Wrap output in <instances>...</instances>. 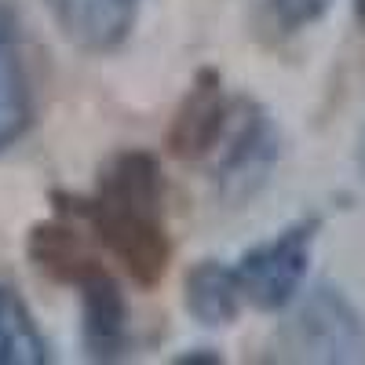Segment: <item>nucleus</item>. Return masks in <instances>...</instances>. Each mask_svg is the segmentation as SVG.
I'll return each mask as SVG.
<instances>
[{"label":"nucleus","mask_w":365,"mask_h":365,"mask_svg":"<svg viewBox=\"0 0 365 365\" xmlns=\"http://www.w3.org/2000/svg\"><path fill=\"white\" fill-rule=\"evenodd\" d=\"M187 311L201 325H227L241 311V292L234 270L220 259H205L187 274Z\"/></svg>","instance_id":"9d476101"},{"label":"nucleus","mask_w":365,"mask_h":365,"mask_svg":"<svg viewBox=\"0 0 365 365\" xmlns=\"http://www.w3.org/2000/svg\"><path fill=\"white\" fill-rule=\"evenodd\" d=\"M48 344L22 296L0 282V365H44Z\"/></svg>","instance_id":"9b49d317"},{"label":"nucleus","mask_w":365,"mask_h":365,"mask_svg":"<svg viewBox=\"0 0 365 365\" xmlns=\"http://www.w3.org/2000/svg\"><path fill=\"white\" fill-rule=\"evenodd\" d=\"M230 120V103L223 96V84L216 70H201L190 91L172 113V125L165 132L168 154L179 161H201L220 146Z\"/></svg>","instance_id":"39448f33"},{"label":"nucleus","mask_w":365,"mask_h":365,"mask_svg":"<svg viewBox=\"0 0 365 365\" xmlns=\"http://www.w3.org/2000/svg\"><path fill=\"white\" fill-rule=\"evenodd\" d=\"M282 344L299 361H365V318L332 285H318L289 318Z\"/></svg>","instance_id":"7ed1b4c3"},{"label":"nucleus","mask_w":365,"mask_h":365,"mask_svg":"<svg viewBox=\"0 0 365 365\" xmlns=\"http://www.w3.org/2000/svg\"><path fill=\"white\" fill-rule=\"evenodd\" d=\"M223 154L216 165V182L227 201L252 197L270 179V168L278 161V132L270 117L256 103H237L223 132Z\"/></svg>","instance_id":"20e7f679"},{"label":"nucleus","mask_w":365,"mask_h":365,"mask_svg":"<svg viewBox=\"0 0 365 365\" xmlns=\"http://www.w3.org/2000/svg\"><path fill=\"white\" fill-rule=\"evenodd\" d=\"M26 252L34 259L48 278L63 282V285H81L88 274H96L103 263L96 259V252L88 249V241L66 227L58 220H48V223H37L26 237Z\"/></svg>","instance_id":"1a4fd4ad"},{"label":"nucleus","mask_w":365,"mask_h":365,"mask_svg":"<svg viewBox=\"0 0 365 365\" xmlns=\"http://www.w3.org/2000/svg\"><path fill=\"white\" fill-rule=\"evenodd\" d=\"M81 292V336L91 361H117L128 351V303L117 278L99 267L77 285Z\"/></svg>","instance_id":"0eeeda50"},{"label":"nucleus","mask_w":365,"mask_h":365,"mask_svg":"<svg viewBox=\"0 0 365 365\" xmlns=\"http://www.w3.org/2000/svg\"><path fill=\"white\" fill-rule=\"evenodd\" d=\"M267 8L282 34H299L332 8V0H267Z\"/></svg>","instance_id":"f8f14e48"},{"label":"nucleus","mask_w":365,"mask_h":365,"mask_svg":"<svg viewBox=\"0 0 365 365\" xmlns=\"http://www.w3.org/2000/svg\"><path fill=\"white\" fill-rule=\"evenodd\" d=\"M358 175H361V182H365V135H361V143H358Z\"/></svg>","instance_id":"2eb2a0df"},{"label":"nucleus","mask_w":365,"mask_h":365,"mask_svg":"<svg viewBox=\"0 0 365 365\" xmlns=\"http://www.w3.org/2000/svg\"><path fill=\"white\" fill-rule=\"evenodd\" d=\"M34 125V91L22 58L19 19L8 4H0V154L11 150Z\"/></svg>","instance_id":"6e6552de"},{"label":"nucleus","mask_w":365,"mask_h":365,"mask_svg":"<svg viewBox=\"0 0 365 365\" xmlns=\"http://www.w3.org/2000/svg\"><path fill=\"white\" fill-rule=\"evenodd\" d=\"M354 19H358V29L365 34V0H354Z\"/></svg>","instance_id":"4468645a"},{"label":"nucleus","mask_w":365,"mask_h":365,"mask_svg":"<svg viewBox=\"0 0 365 365\" xmlns=\"http://www.w3.org/2000/svg\"><path fill=\"white\" fill-rule=\"evenodd\" d=\"M175 361H220V354H179Z\"/></svg>","instance_id":"ddd939ff"},{"label":"nucleus","mask_w":365,"mask_h":365,"mask_svg":"<svg viewBox=\"0 0 365 365\" xmlns=\"http://www.w3.org/2000/svg\"><path fill=\"white\" fill-rule=\"evenodd\" d=\"M314 234H318V220H299L241 256L237 267H230L241 303H252L259 311L289 307L299 296L303 282H307Z\"/></svg>","instance_id":"f03ea898"},{"label":"nucleus","mask_w":365,"mask_h":365,"mask_svg":"<svg viewBox=\"0 0 365 365\" xmlns=\"http://www.w3.org/2000/svg\"><path fill=\"white\" fill-rule=\"evenodd\" d=\"M44 8L73 48L88 55H110L128 41L139 0H44Z\"/></svg>","instance_id":"423d86ee"},{"label":"nucleus","mask_w":365,"mask_h":365,"mask_svg":"<svg viewBox=\"0 0 365 365\" xmlns=\"http://www.w3.org/2000/svg\"><path fill=\"white\" fill-rule=\"evenodd\" d=\"M161 197L165 179L158 158L150 150H120L103 165L96 194H66L58 197V205L88 220L99 245L120 263V270L139 289H154L161 285L172 263V237L165 227Z\"/></svg>","instance_id":"f257e3e1"}]
</instances>
